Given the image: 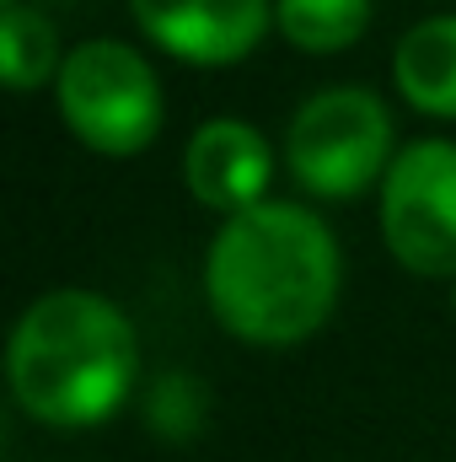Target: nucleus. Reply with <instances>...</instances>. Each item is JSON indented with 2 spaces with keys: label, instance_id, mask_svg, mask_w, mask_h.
<instances>
[{
  "label": "nucleus",
  "instance_id": "obj_1",
  "mask_svg": "<svg viewBox=\"0 0 456 462\" xmlns=\"http://www.w3.org/2000/svg\"><path fill=\"white\" fill-rule=\"evenodd\" d=\"M339 242L317 210L263 199L226 216L205 258V296L247 345H301L339 301Z\"/></svg>",
  "mask_w": 456,
  "mask_h": 462
},
{
  "label": "nucleus",
  "instance_id": "obj_2",
  "mask_svg": "<svg viewBox=\"0 0 456 462\" xmlns=\"http://www.w3.org/2000/svg\"><path fill=\"white\" fill-rule=\"evenodd\" d=\"M134 365V323L97 291H49L11 334L16 403L59 430L103 425L123 403Z\"/></svg>",
  "mask_w": 456,
  "mask_h": 462
},
{
  "label": "nucleus",
  "instance_id": "obj_3",
  "mask_svg": "<svg viewBox=\"0 0 456 462\" xmlns=\"http://www.w3.org/2000/svg\"><path fill=\"white\" fill-rule=\"evenodd\" d=\"M59 118L97 156H140L161 134V81L129 43L92 38L59 65Z\"/></svg>",
  "mask_w": 456,
  "mask_h": 462
},
{
  "label": "nucleus",
  "instance_id": "obj_4",
  "mask_svg": "<svg viewBox=\"0 0 456 462\" xmlns=\"http://www.w3.org/2000/svg\"><path fill=\"white\" fill-rule=\"evenodd\" d=\"M285 162L296 183L317 199H354L376 178H387L392 156V114L365 87H333L301 103L285 134Z\"/></svg>",
  "mask_w": 456,
  "mask_h": 462
},
{
  "label": "nucleus",
  "instance_id": "obj_5",
  "mask_svg": "<svg viewBox=\"0 0 456 462\" xmlns=\"http://www.w3.org/2000/svg\"><path fill=\"white\" fill-rule=\"evenodd\" d=\"M381 236L408 274L456 280V140H414L381 178Z\"/></svg>",
  "mask_w": 456,
  "mask_h": 462
},
{
  "label": "nucleus",
  "instance_id": "obj_6",
  "mask_svg": "<svg viewBox=\"0 0 456 462\" xmlns=\"http://www.w3.org/2000/svg\"><path fill=\"white\" fill-rule=\"evenodd\" d=\"M145 38L188 65H236L269 32V0H129Z\"/></svg>",
  "mask_w": 456,
  "mask_h": 462
},
{
  "label": "nucleus",
  "instance_id": "obj_7",
  "mask_svg": "<svg viewBox=\"0 0 456 462\" xmlns=\"http://www.w3.org/2000/svg\"><path fill=\"white\" fill-rule=\"evenodd\" d=\"M183 178L205 210L236 216L247 205H263V189L274 178L269 140L242 118H210L183 151Z\"/></svg>",
  "mask_w": 456,
  "mask_h": 462
},
{
  "label": "nucleus",
  "instance_id": "obj_8",
  "mask_svg": "<svg viewBox=\"0 0 456 462\" xmlns=\"http://www.w3.org/2000/svg\"><path fill=\"white\" fill-rule=\"evenodd\" d=\"M397 92L435 118H456V16H430L403 32L392 54Z\"/></svg>",
  "mask_w": 456,
  "mask_h": 462
},
{
  "label": "nucleus",
  "instance_id": "obj_9",
  "mask_svg": "<svg viewBox=\"0 0 456 462\" xmlns=\"http://www.w3.org/2000/svg\"><path fill=\"white\" fill-rule=\"evenodd\" d=\"M279 32L306 54H343L370 27V0H274Z\"/></svg>",
  "mask_w": 456,
  "mask_h": 462
},
{
  "label": "nucleus",
  "instance_id": "obj_10",
  "mask_svg": "<svg viewBox=\"0 0 456 462\" xmlns=\"http://www.w3.org/2000/svg\"><path fill=\"white\" fill-rule=\"evenodd\" d=\"M0 60H5V87L11 92H32L43 81H59V43L54 27L27 11V5H5L0 16Z\"/></svg>",
  "mask_w": 456,
  "mask_h": 462
},
{
  "label": "nucleus",
  "instance_id": "obj_11",
  "mask_svg": "<svg viewBox=\"0 0 456 462\" xmlns=\"http://www.w3.org/2000/svg\"><path fill=\"white\" fill-rule=\"evenodd\" d=\"M451 307H456V285H451Z\"/></svg>",
  "mask_w": 456,
  "mask_h": 462
},
{
  "label": "nucleus",
  "instance_id": "obj_12",
  "mask_svg": "<svg viewBox=\"0 0 456 462\" xmlns=\"http://www.w3.org/2000/svg\"><path fill=\"white\" fill-rule=\"evenodd\" d=\"M5 5H16V0H5Z\"/></svg>",
  "mask_w": 456,
  "mask_h": 462
}]
</instances>
